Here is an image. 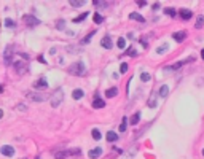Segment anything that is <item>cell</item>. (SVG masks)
<instances>
[{
  "label": "cell",
  "mask_w": 204,
  "mask_h": 159,
  "mask_svg": "<svg viewBox=\"0 0 204 159\" xmlns=\"http://www.w3.org/2000/svg\"><path fill=\"white\" fill-rule=\"evenodd\" d=\"M62 100H64V91L62 89H58V91H54L51 97H50V102H51V107H59L62 104Z\"/></svg>",
  "instance_id": "6da1fadb"
},
{
  "label": "cell",
  "mask_w": 204,
  "mask_h": 159,
  "mask_svg": "<svg viewBox=\"0 0 204 159\" xmlns=\"http://www.w3.org/2000/svg\"><path fill=\"white\" fill-rule=\"evenodd\" d=\"M13 69H14V72L18 75H24V73L29 72V64H27V62H21V61H16V62H13Z\"/></svg>",
  "instance_id": "7a4b0ae2"
},
{
  "label": "cell",
  "mask_w": 204,
  "mask_h": 159,
  "mask_svg": "<svg viewBox=\"0 0 204 159\" xmlns=\"http://www.w3.org/2000/svg\"><path fill=\"white\" fill-rule=\"evenodd\" d=\"M69 72L73 73V75H77V77H80V75H83L86 72V67H85V64H83V62H75V64L70 65Z\"/></svg>",
  "instance_id": "3957f363"
},
{
  "label": "cell",
  "mask_w": 204,
  "mask_h": 159,
  "mask_svg": "<svg viewBox=\"0 0 204 159\" xmlns=\"http://www.w3.org/2000/svg\"><path fill=\"white\" fill-rule=\"evenodd\" d=\"M80 149L78 148H73V149H67V151H61V153H56L54 154V159H66L69 156H80Z\"/></svg>",
  "instance_id": "277c9868"
},
{
  "label": "cell",
  "mask_w": 204,
  "mask_h": 159,
  "mask_svg": "<svg viewBox=\"0 0 204 159\" xmlns=\"http://www.w3.org/2000/svg\"><path fill=\"white\" fill-rule=\"evenodd\" d=\"M26 97L32 100V102H43L45 100V96L40 94V92H34V91H29V92H26Z\"/></svg>",
  "instance_id": "5b68a950"
},
{
  "label": "cell",
  "mask_w": 204,
  "mask_h": 159,
  "mask_svg": "<svg viewBox=\"0 0 204 159\" xmlns=\"http://www.w3.org/2000/svg\"><path fill=\"white\" fill-rule=\"evenodd\" d=\"M13 50V46H8V48L5 50V53H3V61H5V64L6 65H13V53L14 51H11Z\"/></svg>",
  "instance_id": "8992f818"
},
{
  "label": "cell",
  "mask_w": 204,
  "mask_h": 159,
  "mask_svg": "<svg viewBox=\"0 0 204 159\" xmlns=\"http://www.w3.org/2000/svg\"><path fill=\"white\" fill-rule=\"evenodd\" d=\"M22 21H24L27 26H29V27H35V26H39V24H40V19H37V18L32 16V14H24Z\"/></svg>",
  "instance_id": "52a82bcc"
},
{
  "label": "cell",
  "mask_w": 204,
  "mask_h": 159,
  "mask_svg": "<svg viewBox=\"0 0 204 159\" xmlns=\"http://www.w3.org/2000/svg\"><path fill=\"white\" fill-rule=\"evenodd\" d=\"M191 61H193V58H188L187 61H180V62H175L174 65H169V67H166L164 70H166V72H174V70L180 69V67H182V65H183L185 62H191Z\"/></svg>",
  "instance_id": "ba28073f"
},
{
  "label": "cell",
  "mask_w": 204,
  "mask_h": 159,
  "mask_svg": "<svg viewBox=\"0 0 204 159\" xmlns=\"http://www.w3.org/2000/svg\"><path fill=\"white\" fill-rule=\"evenodd\" d=\"M0 153H2L3 156H8V157H11L14 154V148L10 146V145H3L2 148H0Z\"/></svg>",
  "instance_id": "9c48e42d"
},
{
  "label": "cell",
  "mask_w": 204,
  "mask_h": 159,
  "mask_svg": "<svg viewBox=\"0 0 204 159\" xmlns=\"http://www.w3.org/2000/svg\"><path fill=\"white\" fill-rule=\"evenodd\" d=\"M46 88H48V81H46L45 78H40V80H37L34 83V89L42 91V89H46Z\"/></svg>",
  "instance_id": "30bf717a"
},
{
  "label": "cell",
  "mask_w": 204,
  "mask_h": 159,
  "mask_svg": "<svg viewBox=\"0 0 204 159\" xmlns=\"http://www.w3.org/2000/svg\"><path fill=\"white\" fill-rule=\"evenodd\" d=\"M156 99H158V92L153 91L150 99H148V107H150V108H155L156 105H158V100H156Z\"/></svg>",
  "instance_id": "8fae6325"
},
{
  "label": "cell",
  "mask_w": 204,
  "mask_h": 159,
  "mask_svg": "<svg viewBox=\"0 0 204 159\" xmlns=\"http://www.w3.org/2000/svg\"><path fill=\"white\" fill-rule=\"evenodd\" d=\"M100 45H102V48H105V50H112L113 48V42H112L110 37H104L102 42H100Z\"/></svg>",
  "instance_id": "7c38bea8"
},
{
  "label": "cell",
  "mask_w": 204,
  "mask_h": 159,
  "mask_svg": "<svg viewBox=\"0 0 204 159\" xmlns=\"http://www.w3.org/2000/svg\"><path fill=\"white\" fill-rule=\"evenodd\" d=\"M172 38L175 40V42H183L185 38H187V32H185V30H180V32H174L172 34Z\"/></svg>",
  "instance_id": "4fadbf2b"
},
{
  "label": "cell",
  "mask_w": 204,
  "mask_h": 159,
  "mask_svg": "<svg viewBox=\"0 0 204 159\" xmlns=\"http://www.w3.org/2000/svg\"><path fill=\"white\" fill-rule=\"evenodd\" d=\"M100 154H102V148H92L91 151L88 153V156L91 157V159H97V157H100Z\"/></svg>",
  "instance_id": "5bb4252c"
},
{
  "label": "cell",
  "mask_w": 204,
  "mask_h": 159,
  "mask_svg": "<svg viewBox=\"0 0 204 159\" xmlns=\"http://www.w3.org/2000/svg\"><path fill=\"white\" fill-rule=\"evenodd\" d=\"M92 107L94 108H104L105 107V102L102 100L100 97H97V94L94 96V100H92Z\"/></svg>",
  "instance_id": "9a60e30c"
},
{
  "label": "cell",
  "mask_w": 204,
  "mask_h": 159,
  "mask_svg": "<svg viewBox=\"0 0 204 159\" xmlns=\"http://www.w3.org/2000/svg\"><path fill=\"white\" fill-rule=\"evenodd\" d=\"M136 151H137V146H131L128 149V151L124 153V156L121 157V159H133L134 156H136Z\"/></svg>",
  "instance_id": "2e32d148"
},
{
  "label": "cell",
  "mask_w": 204,
  "mask_h": 159,
  "mask_svg": "<svg viewBox=\"0 0 204 159\" xmlns=\"http://www.w3.org/2000/svg\"><path fill=\"white\" fill-rule=\"evenodd\" d=\"M168 94H169V86H161L160 88V91H158V97L160 99H166V97H168Z\"/></svg>",
  "instance_id": "e0dca14e"
},
{
  "label": "cell",
  "mask_w": 204,
  "mask_h": 159,
  "mask_svg": "<svg viewBox=\"0 0 204 159\" xmlns=\"http://www.w3.org/2000/svg\"><path fill=\"white\" fill-rule=\"evenodd\" d=\"M193 16V13H191V10H185V8H182L180 10V18L182 19H185V21H188L190 18Z\"/></svg>",
  "instance_id": "ac0fdd59"
},
{
  "label": "cell",
  "mask_w": 204,
  "mask_h": 159,
  "mask_svg": "<svg viewBox=\"0 0 204 159\" xmlns=\"http://www.w3.org/2000/svg\"><path fill=\"white\" fill-rule=\"evenodd\" d=\"M129 19L137 21V22H145V18L142 14H139V13H131V14H129Z\"/></svg>",
  "instance_id": "d6986e66"
},
{
  "label": "cell",
  "mask_w": 204,
  "mask_h": 159,
  "mask_svg": "<svg viewBox=\"0 0 204 159\" xmlns=\"http://www.w3.org/2000/svg\"><path fill=\"white\" fill-rule=\"evenodd\" d=\"M107 140H108V142H116V140H118V134L116 132H113V130H108V132H107Z\"/></svg>",
  "instance_id": "ffe728a7"
},
{
  "label": "cell",
  "mask_w": 204,
  "mask_h": 159,
  "mask_svg": "<svg viewBox=\"0 0 204 159\" xmlns=\"http://www.w3.org/2000/svg\"><path fill=\"white\" fill-rule=\"evenodd\" d=\"M116 94H118V88H110V89H107V91H105V96H107L108 99L115 97Z\"/></svg>",
  "instance_id": "44dd1931"
},
{
  "label": "cell",
  "mask_w": 204,
  "mask_h": 159,
  "mask_svg": "<svg viewBox=\"0 0 204 159\" xmlns=\"http://www.w3.org/2000/svg\"><path fill=\"white\" fill-rule=\"evenodd\" d=\"M69 3H70V6L78 8V6H83V5H85L86 0H69Z\"/></svg>",
  "instance_id": "7402d4cb"
},
{
  "label": "cell",
  "mask_w": 204,
  "mask_h": 159,
  "mask_svg": "<svg viewBox=\"0 0 204 159\" xmlns=\"http://www.w3.org/2000/svg\"><path fill=\"white\" fill-rule=\"evenodd\" d=\"M83 96H85V92H83V89H75V91H73V94H72V97L75 99V100L81 99Z\"/></svg>",
  "instance_id": "603a6c76"
},
{
  "label": "cell",
  "mask_w": 204,
  "mask_h": 159,
  "mask_svg": "<svg viewBox=\"0 0 204 159\" xmlns=\"http://www.w3.org/2000/svg\"><path fill=\"white\" fill-rule=\"evenodd\" d=\"M139 121H141V113L137 111V113H134V115L131 116V124L136 126V124H139Z\"/></svg>",
  "instance_id": "cb8c5ba5"
},
{
  "label": "cell",
  "mask_w": 204,
  "mask_h": 159,
  "mask_svg": "<svg viewBox=\"0 0 204 159\" xmlns=\"http://www.w3.org/2000/svg\"><path fill=\"white\" fill-rule=\"evenodd\" d=\"M92 19H94V22H96V24H102V22H104V16L99 14V13H94Z\"/></svg>",
  "instance_id": "d4e9b609"
},
{
  "label": "cell",
  "mask_w": 204,
  "mask_h": 159,
  "mask_svg": "<svg viewBox=\"0 0 204 159\" xmlns=\"http://www.w3.org/2000/svg\"><path fill=\"white\" fill-rule=\"evenodd\" d=\"M202 26H204V16L199 14V16H198V19H196V26H194V27H196V29H201Z\"/></svg>",
  "instance_id": "484cf974"
},
{
  "label": "cell",
  "mask_w": 204,
  "mask_h": 159,
  "mask_svg": "<svg viewBox=\"0 0 204 159\" xmlns=\"http://www.w3.org/2000/svg\"><path fill=\"white\" fill-rule=\"evenodd\" d=\"M94 35H96V30H92V32H89V34H88V35L85 37V40H83L81 43H83V45H86V43H89V42H91V38H92V37H94Z\"/></svg>",
  "instance_id": "4316f807"
},
{
  "label": "cell",
  "mask_w": 204,
  "mask_h": 159,
  "mask_svg": "<svg viewBox=\"0 0 204 159\" xmlns=\"http://www.w3.org/2000/svg\"><path fill=\"white\" fill-rule=\"evenodd\" d=\"M5 26L8 27V29H14V27H16L14 21H13V19H10V18H6V19H5Z\"/></svg>",
  "instance_id": "83f0119b"
},
{
  "label": "cell",
  "mask_w": 204,
  "mask_h": 159,
  "mask_svg": "<svg viewBox=\"0 0 204 159\" xmlns=\"http://www.w3.org/2000/svg\"><path fill=\"white\" fill-rule=\"evenodd\" d=\"M116 45H118V48H120V50H124V48H126V40L121 37V38H118Z\"/></svg>",
  "instance_id": "f1b7e54d"
},
{
  "label": "cell",
  "mask_w": 204,
  "mask_h": 159,
  "mask_svg": "<svg viewBox=\"0 0 204 159\" xmlns=\"http://www.w3.org/2000/svg\"><path fill=\"white\" fill-rule=\"evenodd\" d=\"M169 46H168V43H163L161 46H158V50H156V53L158 54H163V53H166V50H168Z\"/></svg>",
  "instance_id": "f546056e"
},
{
  "label": "cell",
  "mask_w": 204,
  "mask_h": 159,
  "mask_svg": "<svg viewBox=\"0 0 204 159\" xmlns=\"http://www.w3.org/2000/svg\"><path fill=\"white\" fill-rule=\"evenodd\" d=\"M141 80H142V81H150V80H152V75L147 73V72H142V73H141Z\"/></svg>",
  "instance_id": "4dcf8cb0"
},
{
  "label": "cell",
  "mask_w": 204,
  "mask_h": 159,
  "mask_svg": "<svg viewBox=\"0 0 204 159\" xmlns=\"http://www.w3.org/2000/svg\"><path fill=\"white\" fill-rule=\"evenodd\" d=\"M88 18V13H83V14H80V16H77L75 19H73V22H81V21H85Z\"/></svg>",
  "instance_id": "1f68e13d"
},
{
  "label": "cell",
  "mask_w": 204,
  "mask_h": 159,
  "mask_svg": "<svg viewBox=\"0 0 204 159\" xmlns=\"http://www.w3.org/2000/svg\"><path fill=\"white\" fill-rule=\"evenodd\" d=\"M126 126H128V118H123L121 124H120V132H124V130H126Z\"/></svg>",
  "instance_id": "d6a6232c"
},
{
  "label": "cell",
  "mask_w": 204,
  "mask_h": 159,
  "mask_svg": "<svg viewBox=\"0 0 204 159\" xmlns=\"http://www.w3.org/2000/svg\"><path fill=\"white\" fill-rule=\"evenodd\" d=\"M92 3H94V6H99V8H105V6L108 5L107 2H100V0H94Z\"/></svg>",
  "instance_id": "836d02e7"
},
{
  "label": "cell",
  "mask_w": 204,
  "mask_h": 159,
  "mask_svg": "<svg viewBox=\"0 0 204 159\" xmlns=\"http://www.w3.org/2000/svg\"><path fill=\"white\" fill-rule=\"evenodd\" d=\"M164 13L168 16H175V14H177V11H175L174 8H164Z\"/></svg>",
  "instance_id": "e575fe53"
},
{
  "label": "cell",
  "mask_w": 204,
  "mask_h": 159,
  "mask_svg": "<svg viewBox=\"0 0 204 159\" xmlns=\"http://www.w3.org/2000/svg\"><path fill=\"white\" fill-rule=\"evenodd\" d=\"M56 27H58L59 30H64V29H66V21H64V19H59L58 24H56Z\"/></svg>",
  "instance_id": "d590c367"
},
{
  "label": "cell",
  "mask_w": 204,
  "mask_h": 159,
  "mask_svg": "<svg viewBox=\"0 0 204 159\" xmlns=\"http://www.w3.org/2000/svg\"><path fill=\"white\" fill-rule=\"evenodd\" d=\"M91 135H92V138H94V140H100V132H99L97 129H92Z\"/></svg>",
  "instance_id": "8d00e7d4"
},
{
  "label": "cell",
  "mask_w": 204,
  "mask_h": 159,
  "mask_svg": "<svg viewBox=\"0 0 204 159\" xmlns=\"http://www.w3.org/2000/svg\"><path fill=\"white\" fill-rule=\"evenodd\" d=\"M128 69H129L128 64H126V62H121V65H120V72H121V73H126Z\"/></svg>",
  "instance_id": "74e56055"
},
{
  "label": "cell",
  "mask_w": 204,
  "mask_h": 159,
  "mask_svg": "<svg viewBox=\"0 0 204 159\" xmlns=\"http://www.w3.org/2000/svg\"><path fill=\"white\" fill-rule=\"evenodd\" d=\"M126 54H128V56H137V51H136L134 48H128Z\"/></svg>",
  "instance_id": "f35d334b"
},
{
  "label": "cell",
  "mask_w": 204,
  "mask_h": 159,
  "mask_svg": "<svg viewBox=\"0 0 204 159\" xmlns=\"http://www.w3.org/2000/svg\"><path fill=\"white\" fill-rule=\"evenodd\" d=\"M141 45L144 46V48H148V42L145 40V37H142V38H141Z\"/></svg>",
  "instance_id": "ab89813d"
},
{
  "label": "cell",
  "mask_w": 204,
  "mask_h": 159,
  "mask_svg": "<svg viewBox=\"0 0 204 159\" xmlns=\"http://www.w3.org/2000/svg\"><path fill=\"white\" fill-rule=\"evenodd\" d=\"M16 108H18V110H21V111H26V110H27V107H26V105H22V104H21V105H18Z\"/></svg>",
  "instance_id": "60d3db41"
},
{
  "label": "cell",
  "mask_w": 204,
  "mask_h": 159,
  "mask_svg": "<svg viewBox=\"0 0 204 159\" xmlns=\"http://www.w3.org/2000/svg\"><path fill=\"white\" fill-rule=\"evenodd\" d=\"M137 5H139V6H145L147 2H142V0H141V2H137Z\"/></svg>",
  "instance_id": "b9f144b4"
},
{
  "label": "cell",
  "mask_w": 204,
  "mask_h": 159,
  "mask_svg": "<svg viewBox=\"0 0 204 159\" xmlns=\"http://www.w3.org/2000/svg\"><path fill=\"white\" fill-rule=\"evenodd\" d=\"M39 61H40V62H43V64H46V61H45L43 56H39Z\"/></svg>",
  "instance_id": "7bdbcfd3"
},
{
  "label": "cell",
  "mask_w": 204,
  "mask_h": 159,
  "mask_svg": "<svg viewBox=\"0 0 204 159\" xmlns=\"http://www.w3.org/2000/svg\"><path fill=\"white\" fill-rule=\"evenodd\" d=\"M152 8H153V10H158V8H160V3H153Z\"/></svg>",
  "instance_id": "ee69618b"
},
{
  "label": "cell",
  "mask_w": 204,
  "mask_h": 159,
  "mask_svg": "<svg viewBox=\"0 0 204 159\" xmlns=\"http://www.w3.org/2000/svg\"><path fill=\"white\" fill-rule=\"evenodd\" d=\"M201 59L204 61V50H201Z\"/></svg>",
  "instance_id": "f6af8a7d"
},
{
  "label": "cell",
  "mask_w": 204,
  "mask_h": 159,
  "mask_svg": "<svg viewBox=\"0 0 204 159\" xmlns=\"http://www.w3.org/2000/svg\"><path fill=\"white\" fill-rule=\"evenodd\" d=\"M2 116H3V111H2V110H0V118H2Z\"/></svg>",
  "instance_id": "bcb514c9"
},
{
  "label": "cell",
  "mask_w": 204,
  "mask_h": 159,
  "mask_svg": "<svg viewBox=\"0 0 204 159\" xmlns=\"http://www.w3.org/2000/svg\"><path fill=\"white\" fill-rule=\"evenodd\" d=\"M2 91H3V86H2V85H0V92H2Z\"/></svg>",
  "instance_id": "7dc6e473"
},
{
  "label": "cell",
  "mask_w": 204,
  "mask_h": 159,
  "mask_svg": "<svg viewBox=\"0 0 204 159\" xmlns=\"http://www.w3.org/2000/svg\"><path fill=\"white\" fill-rule=\"evenodd\" d=\"M202 156H204V149H202Z\"/></svg>",
  "instance_id": "c3c4849f"
},
{
  "label": "cell",
  "mask_w": 204,
  "mask_h": 159,
  "mask_svg": "<svg viewBox=\"0 0 204 159\" xmlns=\"http://www.w3.org/2000/svg\"><path fill=\"white\" fill-rule=\"evenodd\" d=\"M37 159H39V157H37Z\"/></svg>",
  "instance_id": "681fc988"
}]
</instances>
